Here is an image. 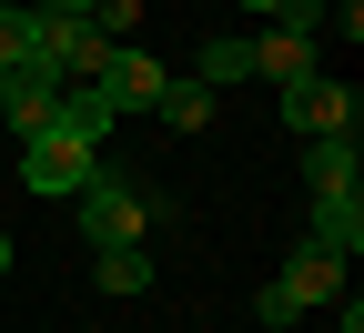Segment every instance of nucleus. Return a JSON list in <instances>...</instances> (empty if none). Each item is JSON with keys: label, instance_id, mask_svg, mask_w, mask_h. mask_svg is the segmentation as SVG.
<instances>
[{"label": "nucleus", "instance_id": "obj_1", "mask_svg": "<svg viewBox=\"0 0 364 333\" xmlns=\"http://www.w3.org/2000/svg\"><path fill=\"white\" fill-rule=\"evenodd\" d=\"M71 222H81V243H152V192L122 182L112 162H91V182L71 192Z\"/></svg>", "mask_w": 364, "mask_h": 333}, {"label": "nucleus", "instance_id": "obj_2", "mask_svg": "<svg viewBox=\"0 0 364 333\" xmlns=\"http://www.w3.org/2000/svg\"><path fill=\"white\" fill-rule=\"evenodd\" d=\"M284 131H294V141L364 131V91H354V81H334V71H304V81H284Z\"/></svg>", "mask_w": 364, "mask_h": 333}, {"label": "nucleus", "instance_id": "obj_3", "mask_svg": "<svg viewBox=\"0 0 364 333\" xmlns=\"http://www.w3.org/2000/svg\"><path fill=\"white\" fill-rule=\"evenodd\" d=\"M91 162H102V152H91V141H81V131H61V121L21 141V182H31V192H41V202H71V192H81V182H91Z\"/></svg>", "mask_w": 364, "mask_h": 333}, {"label": "nucleus", "instance_id": "obj_4", "mask_svg": "<svg viewBox=\"0 0 364 333\" xmlns=\"http://www.w3.org/2000/svg\"><path fill=\"white\" fill-rule=\"evenodd\" d=\"M273 293H284L294 313H324V303H344V253H324V243H294V253H284V273H273Z\"/></svg>", "mask_w": 364, "mask_h": 333}, {"label": "nucleus", "instance_id": "obj_5", "mask_svg": "<svg viewBox=\"0 0 364 333\" xmlns=\"http://www.w3.org/2000/svg\"><path fill=\"white\" fill-rule=\"evenodd\" d=\"M304 71H314V31L304 21H263L243 40V81H304Z\"/></svg>", "mask_w": 364, "mask_h": 333}, {"label": "nucleus", "instance_id": "obj_6", "mask_svg": "<svg viewBox=\"0 0 364 333\" xmlns=\"http://www.w3.org/2000/svg\"><path fill=\"white\" fill-rule=\"evenodd\" d=\"M51 111H61V71H41V61L0 71V121H11L21 141H31V131H51Z\"/></svg>", "mask_w": 364, "mask_h": 333}, {"label": "nucleus", "instance_id": "obj_7", "mask_svg": "<svg viewBox=\"0 0 364 333\" xmlns=\"http://www.w3.org/2000/svg\"><path fill=\"white\" fill-rule=\"evenodd\" d=\"M91 81H102V91H112V102H122V111H152L172 71H162V61L142 51V40H112V51H102V71H91Z\"/></svg>", "mask_w": 364, "mask_h": 333}, {"label": "nucleus", "instance_id": "obj_8", "mask_svg": "<svg viewBox=\"0 0 364 333\" xmlns=\"http://www.w3.org/2000/svg\"><path fill=\"white\" fill-rule=\"evenodd\" d=\"M304 243H324V253H364V192H314V212H304Z\"/></svg>", "mask_w": 364, "mask_h": 333}, {"label": "nucleus", "instance_id": "obj_9", "mask_svg": "<svg viewBox=\"0 0 364 333\" xmlns=\"http://www.w3.org/2000/svg\"><path fill=\"white\" fill-rule=\"evenodd\" d=\"M51 121H61V131H81L91 152H102V141L122 131V102H112L102 81H61V111H51Z\"/></svg>", "mask_w": 364, "mask_h": 333}, {"label": "nucleus", "instance_id": "obj_10", "mask_svg": "<svg viewBox=\"0 0 364 333\" xmlns=\"http://www.w3.org/2000/svg\"><path fill=\"white\" fill-rule=\"evenodd\" d=\"M152 121L193 141V131H213V121H223V91H213V81H162V102H152Z\"/></svg>", "mask_w": 364, "mask_h": 333}, {"label": "nucleus", "instance_id": "obj_11", "mask_svg": "<svg viewBox=\"0 0 364 333\" xmlns=\"http://www.w3.org/2000/svg\"><path fill=\"white\" fill-rule=\"evenodd\" d=\"M304 192H364L354 131H334V141H304Z\"/></svg>", "mask_w": 364, "mask_h": 333}, {"label": "nucleus", "instance_id": "obj_12", "mask_svg": "<svg viewBox=\"0 0 364 333\" xmlns=\"http://www.w3.org/2000/svg\"><path fill=\"white\" fill-rule=\"evenodd\" d=\"M102 293H152V243H91Z\"/></svg>", "mask_w": 364, "mask_h": 333}, {"label": "nucleus", "instance_id": "obj_13", "mask_svg": "<svg viewBox=\"0 0 364 333\" xmlns=\"http://www.w3.org/2000/svg\"><path fill=\"white\" fill-rule=\"evenodd\" d=\"M41 51V31H31V11H11V0H0V71H21Z\"/></svg>", "mask_w": 364, "mask_h": 333}, {"label": "nucleus", "instance_id": "obj_14", "mask_svg": "<svg viewBox=\"0 0 364 333\" xmlns=\"http://www.w3.org/2000/svg\"><path fill=\"white\" fill-rule=\"evenodd\" d=\"M142 11H152V0H91V31H102V40H132Z\"/></svg>", "mask_w": 364, "mask_h": 333}, {"label": "nucleus", "instance_id": "obj_15", "mask_svg": "<svg viewBox=\"0 0 364 333\" xmlns=\"http://www.w3.org/2000/svg\"><path fill=\"white\" fill-rule=\"evenodd\" d=\"M41 11H81V21H91V0H41Z\"/></svg>", "mask_w": 364, "mask_h": 333}, {"label": "nucleus", "instance_id": "obj_16", "mask_svg": "<svg viewBox=\"0 0 364 333\" xmlns=\"http://www.w3.org/2000/svg\"><path fill=\"white\" fill-rule=\"evenodd\" d=\"M0 273H11V232H0Z\"/></svg>", "mask_w": 364, "mask_h": 333}, {"label": "nucleus", "instance_id": "obj_17", "mask_svg": "<svg viewBox=\"0 0 364 333\" xmlns=\"http://www.w3.org/2000/svg\"><path fill=\"white\" fill-rule=\"evenodd\" d=\"M314 11H334V0H314Z\"/></svg>", "mask_w": 364, "mask_h": 333}]
</instances>
